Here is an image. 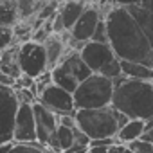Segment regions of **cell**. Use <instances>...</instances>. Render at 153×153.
<instances>
[{"instance_id": "1", "label": "cell", "mask_w": 153, "mask_h": 153, "mask_svg": "<svg viewBox=\"0 0 153 153\" xmlns=\"http://www.w3.org/2000/svg\"><path fill=\"white\" fill-rule=\"evenodd\" d=\"M108 45L123 61L153 67V43L135 24L126 7L114 6L105 15Z\"/></svg>"}, {"instance_id": "2", "label": "cell", "mask_w": 153, "mask_h": 153, "mask_svg": "<svg viewBox=\"0 0 153 153\" xmlns=\"http://www.w3.org/2000/svg\"><path fill=\"white\" fill-rule=\"evenodd\" d=\"M110 106L128 119L148 121L153 117V85L151 81L128 79L121 74L114 79V96Z\"/></svg>"}, {"instance_id": "3", "label": "cell", "mask_w": 153, "mask_h": 153, "mask_svg": "<svg viewBox=\"0 0 153 153\" xmlns=\"http://www.w3.org/2000/svg\"><path fill=\"white\" fill-rule=\"evenodd\" d=\"M76 128L83 131L88 140L96 139H115L117 135V110L112 106L76 110Z\"/></svg>"}, {"instance_id": "4", "label": "cell", "mask_w": 153, "mask_h": 153, "mask_svg": "<svg viewBox=\"0 0 153 153\" xmlns=\"http://www.w3.org/2000/svg\"><path fill=\"white\" fill-rule=\"evenodd\" d=\"M114 96V81L101 74H92L74 90V106L76 110H90L110 106Z\"/></svg>"}, {"instance_id": "5", "label": "cell", "mask_w": 153, "mask_h": 153, "mask_svg": "<svg viewBox=\"0 0 153 153\" xmlns=\"http://www.w3.org/2000/svg\"><path fill=\"white\" fill-rule=\"evenodd\" d=\"M18 67L20 72L29 78H38L40 74L47 70V56L42 43H36L33 40L24 42L18 45Z\"/></svg>"}, {"instance_id": "6", "label": "cell", "mask_w": 153, "mask_h": 153, "mask_svg": "<svg viewBox=\"0 0 153 153\" xmlns=\"http://www.w3.org/2000/svg\"><path fill=\"white\" fill-rule=\"evenodd\" d=\"M18 105L20 103L16 99L15 88L0 85V144L13 140V126Z\"/></svg>"}, {"instance_id": "7", "label": "cell", "mask_w": 153, "mask_h": 153, "mask_svg": "<svg viewBox=\"0 0 153 153\" xmlns=\"http://www.w3.org/2000/svg\"><path fill=\"white\" fill-rule=\"evenodd\" d=\"M42 106H45L47 110H51L56 115H65V114H72L76 112L74 106V97L70 92L63 90L61 87L56 85H49L36 99Z\"/></svg>"}, {"instance_id": "8", "label": "cell", "mask_w": 153, "mask_h": 153, "mask_svg": "<svg viewBox=\"0 0 153 153\" xmlns=\"http://www.w3.org/2000/svg\"><path fill=\"white\" fill-rule=\"evenodd\" d=\"M79 56L94 74H99L110 61H114L117 58L108 43H99V42H92V40L87 42L79 49Z\"/></svg>"}, {"instance_id": "9", "label": "cell", "mask_w": 153, "mask_h": 153, "mask_svg": "<svg viewBox=\"0 0 153 153\" xmlns=\"http://www.w3.org/2000/svg\"><path fill=\"white\" fill-rule=\"evenodd\" d=\"M13 142L25 144V142H36V124H34V114L33 105L20 103L16 115H15V126H13Z\"/></svg>"}, {"instance_id": "10", "label": "cell", "mask_w": 153, "mask_h": 153, "mask_svg": "<svg viewBox=\"0 0 153 153\" xmlns=\"http://www.w3.org/2000/svg\"><path fill=\"white\" fill-rule=\"evenodd\" d=\"M99 20H101L99 9L87 6L85 11L81 13V16L78 18V22H76L72 25V29L68 31L70 42H76V43H87V42H90Z\"/></svg>"}, {"instance_id": "11", "label": "cell", "mask_w": 153, "mask_h": 153, "mask_svg": "<svg viewBox=\"0 0 153 153\" xmlns=\"http://www.w3.org/2000/svg\"><path fill=\"white\" fill-rule=\"evenodd\" d=\"M33 114L36 124V142H40L42 146H49V140L58 128V115L42 106L38 101L33 103Z\"/></svg>"}, {"instance_id": "12", "label": "cell", "mask_w": 153, "mask_h": 153, "mask_svg": "<svg viewBox=\"0 0 153 153\" xmlns=\"http://www.w3.org/2000/svg\"><path fill=\"white\" fill-rule=\"evenodd\" d=\"M58 65H61V67H63V68H65V70H67V72L72 76V78L78 81V83L85 81L88 76L94 74V72L85 65V61L81 59V56H79L78 51H68Z\"/></svg>"}, {"instance_id": "13", "label": "cell", "mask_w": 153, "mask_h": 153, "mask_svg": "<svg viewBox=\"0 0 153 153\" xmlns=\"http://www.w3.org/2000/svg\"><path fill=\"white\" fill-rule=\"evenodd\" d=\"M42 45H43L45 56H47V70H52V68L63 59V56L67 54V52H65L67 42L63 40V34H54V33H52Z\"/></svg>"}, {"instance_id": "14", "label": "cell", "mask_w": 153, "mask_h": 153, "mask_svg": "<svg viewBox=\"0 0 153 153\" xmlns=\"http://www.w3.org/2000/svg\"><path fill=\"white\" fill-rule=\"evenodd\" d=\"M85 7H87V4L78 2V0H65V2L58 7V15H59L61 22H63V27H65L67 33L72 29V25L76 22H78V18L85 11Z\"/></svg>"}, {"instance_id": "15", "label": "cell", "mask_w": 153, "mask_h": 153, "mask_svg": "<svg viewBox=\"0 0 153 153\" xmlns=\"http://www.w3.org/2000/svg\"><path fill=\"white\" fill-rule=\"evenodd\" d=\"M128 13L131 15V18L135 20V24L142 29V33L148 36V40L153 43V15L151 11L142 6V4H135V6H128L126 7Z\"/></svg>"}, {"instance_id": "16", "label": "cell", "mask_w": 153, "mask_h": 153, "mask_svg": "<svg viewBox=\"0 0 153 153\" xmlns=\"http://www.w3.org/2000/svg\"><path fill=\"white\" fill-rule=\"evenodd\" d=\"M0 72L11 76L15 79H18L22 76L18 67V45H11L0 52Z\"/></svg>"}, {"instance_id": "17", "label": "cell", "mask_w": 153, "mask_h": 153, "mask_svg": "<svg viewBox=\"0 0 153 153\" xmlns=\"http://www.w3.org/2000/svg\"><path fill=\"white\" fill-rule=\"evenodd\" d=\"M74 144V128H67V126H59L56 128L54 135L49 140V149L52 153H63L65 149H68Z\"/></svg>"}, {"instance_id": "18", "label": "cell", "mask_w": 153, "mask_h": 153, "mask_svg": "<svg viewBox=\"0 0 153 153\" xmlns=\"http://www.w3.org/2000/svg\"><path fill=\"white\" fill-rule=\"evenodd\" d=\"M121 74L128 79H139V81H151L153 79V67L133 63V61H123L121 59Z\"/></svg>"}, {"instance_id": "19", "label": "cell", "mask_w": 153, "mask_h": 153, "mask_svg": "<svg viewBox=\"0 0 153 153\" xmlns=\"http://www.w3.org/2000/svg\"><path fill=\"white\" fill-rule=\"evenodd\" d=\"M142 130H144V121H140V119H130L123 128L117 130L115 142H119V144H130L133 140H139L140 135H142Z\"/></svg>"}, {"instance_id": "20", "label": "cell", "mask_w": 153, "mask_h": 153, "mask_svg": "<svg viewBox=\"0 0 153 153\" xmlns=\"http://www.w3.org/2000/svg\"><path fill=\"white\" fill-rule=\"evenodd\" d=\"M51 76H52V85L61 87L63 90H67V92H70V94H74V90L78 88V85H79L61 65H56V67L51 70Z\"/></svg>"}, {"instance_id": "21", "label": "cell", "mask_w": 153, "mask_h": 153, "mask_svg": "<svg viewBox=\"0 0 153 153\" xmlns=\"http://www.w3.org/2000/svg\"><path fill=\"white\" fill-rule=\"evenodd\" d=\"M16 22H18L16 0H0V25L15 27Z\"/></svg>"}, {"instance_id": "22", "label": "cell", "mask_w": 153, "mask_h": 153, "mask_svg": "<svg viewBox=\"0 0 153 153\" xmlns=\"http://www.w3.org/2000/svg\"><path fill=\"white\" fill-rule=\"evenodd\" d=\"M16 9H18V22H24L36 11H40V2L38 0H16Z\"/></svg>"}, {"instance_id": "23", "label": "cell", "mask_w": 153, "mask_h": 153, "mask_svg": "<svg viewBox=\"0 0 153 153\" xmlns=\"http://www.w3.org/2000/svg\"><path fill=\"white\" fill-rule=\"evenodd\" d=\"M9 153H52L47 146H42L40 142H25V144H16Z\"/></svg>"}, {"instance_id": "24", "label": "cell", "mask_w": 153, "mask_h": 153, "mask_svg": "<svg viewBox=\"0 0 153 153\" xmlns=\"http://www.w3.org/2000/svg\"><path fill=\"white\" fill-rule=\"evenodd\" d=\"M101 76H105V78H108V79H117L119 78V76H121V59L119 58H115L114 61H110L101 72H99Z\"/></svg>"}, {"instance_id": "25", "label": "cell", "mask_w": 153, "mask_h": 153, "mask_svg": "<svg viewBox=\"0 0 153 153\" xmlns=\"http://www.w3.org/2000/svg\"><path fill=\"white\" fill-rule=\"evenodd\" d=\"M15 33H13V27H4L0 25V52L6 51L7 47L15 45Z\"/></svg>"}, {"instance_id": "26", "label": "cell", "mask_w": 153, "mask_h": 153, "mask_svg": "<svg viewBox=\"0 0 153 153\" xmlns=\"http://www.w3.org/2000/svg\"><path fill=\"white\" fill-rule=\"evenodd\" d=\"M49 85H52V76H51V70H45L43 74L38 76V78H34V92H36V96H40Z\"/></svg>"}, {"instance_id": "27", "label": "cell", "mask_w": 153, "mask_h": 153, "mask_svg": "<svg viewBox=\"0 0 153 153\" xmlns=\"http://www.w3.org/2000/svg\"><path fill=\"white\" fill-rule=\"evenodd\" d=\"M92 42H99V43H108V34H106V24L105 18H101L96 25V31L92 34Z\"/></svg>"}, {"instance_id": "28", "label": "cell", "mask_w": 153, "mask_h": 153, "mask_svg": "<svg viewBox=\"0 0 153 153\" xmlns=\"http://www.w3.org/2000/svg\"><path fill=\"white\" fill-rule=\"evenodd\" d=\"M133 153H153V144L151 142H146V140H133L130 144H126Z\"/></svg>"}, {"instance_id": "29", "label": "cell", "mask_w": 153, "mask_h": 153, "mask_svg": "<svg viewBox=\"0 0 153 153\" xmlns=\"http://www.w3.org/2000/svg\"><path fill=\"white\" fill-rule=\"evenodd\" d=\"M140 140H146V142L153 144V117L148 119V121H144V130H142Z\"/></svg>"}, {"instance_id": "30", "label": "cell", "mask_w": 153, "mask_h": 153, "mask_svg": "<svg viewBox=\"0 0 153 153\" xmlns=\"http://www.w3.org/2000/svg\"><path fill=\"white\" fill-rule=\"evenodd\" d=\"M0 85H2V87H11V88H15L16 79L11 78V76H7V74H4V72H0Z\"/></svg>"}, {"instance_id": "31", "label": "cell", "mask_w": 153, "mask_h": 153, "mask_svg": "<svg viewBox=\"0 0 153 153\" xmlns=\"http://www.w3.org/2000/svg\"><path fill=\"white\" fill-rule=\"evenodd\" d=\"M108 153H133V151H131L126 144H119V142H115L114 146H110Z\"/></svg>"}, {"instance_id": "32", "label": "cell", "mask_w": 153, "mask_h": 153, "mask_svg": "<svg viewBox=\"0 0 153 153\" xmlns=\"http://www.w3.org/2000/svg\"><path fill=\"white\" fill-rule=\"evenodd\" d=\"M142 0H114L115 6H121V7H128V6H135V4H140Z\"/></svg>"}, {"instance_id": "33", "label": "cell", "mask_w": 153, "mask_h": 153, "mask_svg": "<svg viewBox=\"0 0 153 153\" xmlns=\"http://www.w3.org/2000/svg\"><path fill=\"white\" fill-rule=\"evenodd\" d=\"M108 149H110V146H90L88 148L90 153H108Z\"/></svg>"}, {"instance_id": "34", "label": "cell", "mask_w": 153, "mask_h": 153, "mask_svg": "<svg viewBox=\"0 0 153 153\" xmlns=\"http://www.w3.org/2000/svg\"><path fill=\"white\" fill-rule=\"evenodd\" d=\"M128 121H130V119H128V117H126L124 114L117 112V126H119V128H123V126H124V124H126Z\"/></svg>"}, {"instance_id": "35", "label": "cell", "mask_w": 153, "mask_h": 153, "mask_svg": "<svg viewBox=\"0 0 153 153\" xmlns=\"http://www.w3.org/2000/svg\"><path fill=\"white\" fill-rule=\"evenodd\" d=\"M13 146H15V142L11 140V142H4V144H0V153H9L11 149H13Z\"/></svg>"}, {"instance_id": "36", "label": "cell", "mask_w": 153, "mask_h": 153, "mask_svg": "<svg viewBox=\"0 0 153 153\" xmlns=\"http://www.w3.org/2000/svg\"><path fill=\"white\" fill-rule=\"evenodd\" d=\"M140 4H142V6H146V7L151 11V15H153V0H142Z\"/></svg>"}, {"instance_id": "37", "label": "cell", "mask_w": 153, "mask_h": 153, "mask_svg": "<svg viewBox=\"0 0 153 153\" xmlns=\"http://www.w3.org/2000/svg\"><path fill=\"white\" fill-rule=\"evenodd\" d=\"M78 2H83V4H88V2H94V0H78Z\"/></svg>"}, {"instance_id": "38", "label": "cell", "mask_w": 153, "mask_h": 153, "mask_svg": "<svg viewBox=\"0 0 153 153\" xmlns=\"http://www.w3.org/2000/svg\"><path fill=\"white\" fill-rule=\"evenodd\" d=\"M85 153H90V151H88V149H87V151H85Z\"/></svg>"}]
</instances>
